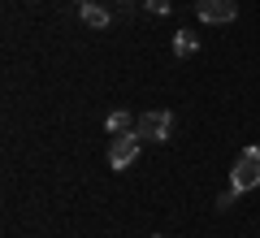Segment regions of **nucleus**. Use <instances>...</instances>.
Returning a JSON list of instances; mask_svg holds the SVG:
<instances>
[{
	"label": "nucleus",
	"mask_w": 260,
	"mask_h": 238,
	"mask_svg": "<svg viewBox=\"0 0 260 238\" xmlns=\"http://www.w3.org/2000/svg\"><path fill=\"white\" fill-rule=\"evenodd\" d=\"M230 186L234 191H256L260 186V147H243L239 160H234V174H230Z\"/></svg>",
	"instance_id": "obj_1"
},
{
	"label": "nucleus",
	"mask_w": 260,
	"mask_h": 238,
	"mask_svg": "<svg viewBox=\"0 0 260 238\" xmlns=\"http://www.w3.org/2000/svg\"><path fill=\"white\" fill-rule=\"evenodd\" d=\"M135 134L143 139V143H169V134H174V117L160 109L152 113H139V121H135Z\"/></svg>",
	"instance_id": "obj_2"
},
{
	"label": "nucleus",
	"mask_w": 260,
	"mask_h": 238,
	"mask_svg": "<svg viewBox=\"0 0 260 238\" xmlns=\"http://www.w3.org/2000/svg\"><path fill=\"white\" fill-rule=\"evenodd\" d=\"M139 147H143L139 134H113V139H109V165H113V169L135 165V160H139Z\"/></svg>",
	"instance_id": "obj_3"
},
{
	"label": "nucleus",
	"mask_w": 260,
	"mask_h": 238,
	"mask_svg": "<svg viewBox=\"0 0 260 238\" xmlns=\"http://www.w3.org/2000/svg\"><path fill=\"white\" fill-rule=\"evenodd\" d=\"M195 13H200V22H208V26H225V22L239 18V5H234V0H195Z\"/></svg>",
	"instance_id": "obj_4"
},
{
	"label": "nucleus",
	"mask_w": 260,
	"mask_h": 238,
	"mask_svg": "<svg viewBox=\"0 0 260 238\" xmlns=\"http://www.w3.org/2000/svg\"><path fill=\"white\" fill-rule=\"evenodd\" d=\"M135 121H139V117H130V113H109L104 130H109V139L113 134H135Z\"/></svg>",
	"instance_id": "obj_5"
},
{
	"label": "nucleus",
	"mask_w": 260,
	"mask_h": 238,
	"mask_svg": "<svg viewBox=\"0 0 260 238\" xmlns=\"http://www.w3.org/2000/svg\"><path fill=\"white\" fill-rule=\"evenodd\" d=\"M174 52L178 56H195L200 52V35H195V30H178L174 35Z\"/></svg>",
	"instance_id": "obj_6"
},
{
	"label": "nucleus",
	"mask_w": 260,
	"mask_h": 238,
	"mask_svg": "<svg viewBox=\"0 0 260 238\" xmlns=\"http://www.w3.org/2000/svg\"><path fill=\"white\" fill-rule=\"evenodd\" d=\"M83 22H87L91 30H104V26H109V9H100V5L87 0V5H83Z\"/></svg>",
	"instance_id": "obj_7"
},
{
	"label": "nucleus",
	"mask_w": 260,
	"mask_h": 238,
	"mask_svg": "<svg viewBox=\"0 0 260 238\" xmlns=\"http://www.w3.org/2000/svg\"><path fill=\"white\" fill-rule=\"evenodd\" d=\"M234 199H239V191H234V186H230V191H225L221 199H217V208H221V212H230V208H234Z\"/></svg>",
	"instance_id": "obj_8"
},
{
	"label": "nucleus",
	"mask_w": 260,
	"mask_h": 238,
	"mask_svg": "<svg viewBox=\"0 0 260 238\" xmlns=\"http://www.w3.org/2000/svg\"><path fill=\"white\" fill-rule=\"evenodd\" d=\"M148 13H169V0H148Z\"/></svg>",
	"instance_id": "obj_9"
},
{
	"label": "nucleus",
	"mask_w": 260,
	"mask_h": 238,
	"mask_svg": "<svg viewBox=\"0 0 260 238\" xmlns=\"http://www.w3.org/2000/svg\"><path fill=\"white\" fill-rule=\"evenodd\" d=\"M152 238H165V234H152Z\"/></svg>",
	"instance_id": "obj_10"
},
{
	"label": "nucleus",
	"mask_w": 260,
	"mask_h": 238,
	"mask_svg": "<svg viewBox=\"0 0 260 238\" xmlns=\"http://www.w3.org/2000/svg\"><path fill=\"white\" fill-rule=\"evenodd\" d=\"M78 5H87V0H78Z\"/></svg>",
	"instance_id": "obj_11"
},
{
	"label": "nucleus",
	"mask_w": 260,
	"mask_h": 238,
	"mask_svg": "<svg viewBox=\"0 0 260 238\" xmlns=\"http://www.w3.org/2000/svg\"><path fill=\"white\" fill-rule=\"evenodd\" d=\"M126 5H130V0H126Z\"/></svg>",
	"instance_id": "obj_12"
}]
</instances>
